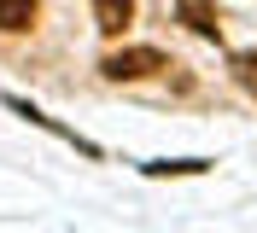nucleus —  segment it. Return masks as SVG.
I'll return each instance as SVG.
<instances>
[{
	"instance_id": "1",
	"label": "nucleus",
	"mask_w": 257,
	"mask_h": 233,
	"mask_svg": "<svg viewBox=\"0 0 257 233\" xmlns=\"http://www.w3.org/2000/svg\"><path fill=\"white\" fill-rule=\"evenodd\" d=\"M152 70H170L158 47H117V53L99 59V76L105 82H141V76H152Z\"/></svg>"
},
{
	"instance_id": "2",
	"label": "nucleus",
	"mask_w": 257,
	"mask_h": 233,
	"mask_svg": "<svg viewBox=\"0 0 257 233\" xmlns=\"http://www.w3.org/2000/svg\"><path fill=\"white\" fill-rule=\"evenodd\" d=\"M176 18L187 24L193 35H205V41L222 35V12H216V0H176Z\"/></svg>"
},
{
	"instance_id": "3",
	"label": "nucleus",
	"mask_w": 257,
	"mask_h": 233,
	"mask_svg": "<svg viewBox=\"0 0 257 233\" xmlns=\"http://www.w3.org/2000/svg\"><path fill=\"white\" fill-rule=\"evenodd\" d=\"M94 24L105 35H123L135 24V0H94Z\"/></svg>"
},
{
	"instance_id": "4",
	"label": "nucleus",
	"mask_w": 257,
	"mask_h": 233,
	"mask_svg": "<svg viewBox=\"0 0 257 233\" xmlns=\"http://www.w3.org/2000/svg\"><path fill=\"white\" fill-rule=\"evenodd\" d=\"M35 6H41V0H0V30L6 35L35 30Z\"/></svg>"
},
{
	"instance_id": "5",
	"label": "nucleus",
	"mask_w": 257,
	"mask_h": 233,
	"mask_svg": "<svg viewBox=\"0 0 257 233\" xmlns=\"http://www.w3.org/2000/svg\"><path fill=\"white\" fill-rule=\"evenodd\" d=\"M141 169L146 175H205L210 163H205V157H176V163H141Z\"/></svg>"
},
{
	"instance_id": "6",
	"label": "nucleus",
	"mask_w": 257,
	"mask_h": 233,
	"mask_svg": "<svg viewBox=\"0 0 257 233\" xmlns=\"http://www.w3.org/2000/svg\"><path fill=\"white\" fill-rule=\"evenodd\" d=\"M234 76L245 93H257V53H234Z\"/></svg>"
}]
</instances>
